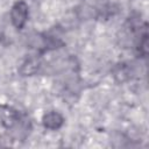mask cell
<instances>
[{"label":"cell","mask_w":149,"mask_h":149,"mask_svg":"<svg viewBox=\"0 0 149 149\" xmlns=\"http://www.w3.org/2000/svg\"><path fill=\"white\" fill-rule=\"evenodd\" d=\"M38 64H40V63H38L37 59L30 58V59L26 61V62L22 64V66H21V69H20V72H21L22 74H24V76L34 74V73L37 71V69H38Z\"/></svg>","instance_id":"3"},{"label":"cell","mask_w":149,"mask_h":149,"mask_svg":"<svg viewBox=\"0 0 149 149\" xmlns=\"http://www.w3.org/2000/svg\"><path fill=\"white\" fill-rule=\"evenodd\" d=\"M29 7L26 1L17 0L10 8V21L16 29H22L28 21Z\"/></svg>","instance_id":"1"},{"label":"cell","mask_w":149,"mask_h":149,"mask_svg":"<svg viewBox=\"0 0 149 149\" xmlns=\"http://www.w3.org/2000/svg\"><path fill=\"white\" fill-rule=\"evenodd\" d=\"M42 123L47 129L50 130H57L59 129L64 123L63 115L57 111H49L47 112L42 118Z\"/></svg>","instance_id":"2"}]
</instances>
